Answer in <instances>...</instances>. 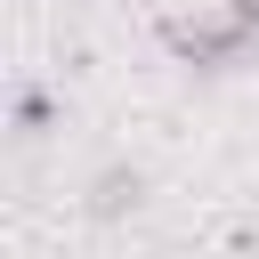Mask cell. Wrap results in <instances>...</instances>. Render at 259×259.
Returning <instances> with one entry per match:
<instances>
[{
	"instance_id": "obj_1",
	"label": "cell",
	"mask_w": 259,
	"mask_h": 259,
	"mask_svg": "<svg viewBox=\"0 0 259 259\" xmlns=\"http://www.w3.org/2000/svg\"><path fill=\"white\" fill-rule=\"evenodd\" d=\"M170 49H178V57H194V65H235V57H251L259 40H251V24L227 8L219 24H170Z\"/></svg>"
},
{
	"instance_id": "obj_2",
	"label": "cell",
	"mask_w": 259,
	"mask_h": 259,
	"mask_svg": "<svg viewBox=\"0 0 259 259\" xmlns=\"http://www.w3.org/2000/svg\"><path fill=\"white\" fill-rule=\"evenodd\" d=\"M227 8H235V16L251 24V40H259V0H227Z\"/></svg>"
}]
</instances>
